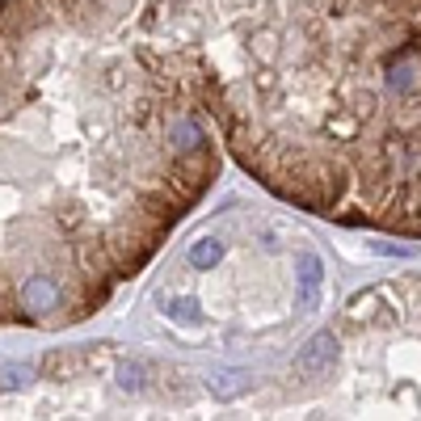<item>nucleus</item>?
Returning <instances> with one entry per match:
<instances>
[{
    "label": "nucleus",
    "mask_w": 421,
    "mask_h": 421,
    "mask_svg": "<svg viewBox=\"0 0 421 421\" xmlns=\"http://www.w3.org/2000/svg\"><path fill=\"white\" fill-rule=\"evenodd\" d=\"M219 169L186 59L127 0H0V329L97 316Z\"/></svg>",
    "instance_id": "1"
},
{
    "label": "nucleus",
    "mask_w": 421,
    "mask_h": 421,
    "mask_svg": "<svg viewBox=\"0 0 421 421\" xmlns=\"http://www.w3.org/2000/svg\"><path fill=\"white\" fill-rule=\"evenodd\" d=\"M139 17L270 194L421 236V0H139Z\"/></svg>",
    "instance_id": "2"
},
{
    "label": "nucleus",
    "mask_w": 421,
    "mask_h": 421,
    "mask_svg": "<svg viewBox=\"0 0 421 421\" xmlns=\"http://www.w3.org/2000/svg\"><path fill=\"white\" fill-rule=\"evenodd\" d=\"M295 278H299V312H316V304H320V278H325V266H320V257H312V253H304L299 261H295Z\"/></svg>",
    "instance_id": "3"
},
{
    "label": "nucleus",
    "mask_w": 421,
    "mask_h": 421,
    "mask_svg": "<svg viewBox=\"0 0 421 421\" xmlns=\"http://www.w3.org/2000/svg\"><path fill=\"white\" fill-rule=\"evenodd\" d=\"M219 257H224V245H219V240H198V245L190 249V261H194V270H211Z\"/></svg>",
    "instance_id": "4"
}]
</instances>
